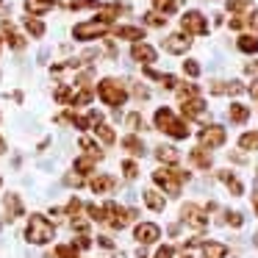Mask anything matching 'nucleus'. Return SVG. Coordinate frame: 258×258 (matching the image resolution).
<instances>
[{
	"label": "nucleus",
	"instance_id": "obj_40",
	"mask_svg": "<svg viewBox=\"0 0 258 258\" xmlns=\"http://www.w3.org/2000/svg\"><path fill=\"white\" fill-rule=\"evenodd\" d=\"M73 228L78 230V233H86V236H89V219H81V217H73Z\"/></svg>",
	"mask_w": 258,
	"mask_h": 258
},
{
	"label": "nucleus",
	"instance_id": "obj_9",
	"mask_svg": "<svg viewBox=\"0 0 258 258\" xmlns=\"http://www.w3.org/2000/svg\"><path fill=\"white\" fill-rule=\"evenodd\" d=\"M197 139H200L203 147H219V145H225L228 134H225L222 125H206V128L197 134Z\"/></svg>",
	"mask_w": 258,
	"mask_h": 258
},
{
	"label": "nucleus",
	"instance_id": "obj_41",
	"mask_svg": "<svg viewBox=\"0 0 258 258\" xmlns=\"http://www.w3.org/2000/svg\"><path fill=\"white\" fill-rule=\"evenodd\" d=\"M225 222H230L233 228H241V225H244V217H241L239 211H228V217H225Z\"/></svg>",
	"mask_w": 258,
	"mask_h": 258
},
{
	"label": "nucleus",
	"instance_id": "obj_55",
	"mask_svg": "<svg viewBox=\"0 0 258 258\" xmlns=\"http://www.w3.org/2000/svg\"><path fill=\"white\" fill-rule=\"evenodd\" d=\"M3 153H6V142L0 139V156H3Z\"/></svg>",
	"mask_w": 258,
	"mask_h": 258
},
{
	"label": "nucleus",
	"instance_id": "obj_2",
	"mask_svg": "<svg viewBox=\"0 0 258 258\" xmlns=\"http://www.w3.org/2000/svg\"><path fill=\"white\" fill-rule=\"evenodd\" d=\"M189 180V172L186 169H178V167H169V169H156L153 172V183L156 186H161L167 195H172V197H178L180 195V186Z\"/></svg>",
	"mask_w": 258,
	"mask_h": 258
},
{
	"label": "nucleus",
	"instance_id": "obj_34",
	"mask_svg": "<svg viewBox=\"0 0 258 258\" xmlns=\"http://www.w3.org/2000/svg\"><path fill=\"white\" fill-rule=\"evenodd\" d=\"M153 6H156L161 14H172L175 9H178V3H175V0H153Z\"/></svg>",
	"mask_w": 258,
	"mask_h": 258
},
{
	"label": "nucleus",
	"instance_id": "obj_59",
	"mask_svg": "<svg viewBox=\"0 0 258 258\" xmlns=\"http://www.w3.org/2000/svg\"><path fill=\"white\" fill-rule=\"evenodd\" d=\"M0 186H3V180H0Z\"/></svg>",
	"mask_w": 258,
	"mask_h": 258
},
{
	"label": "nucleus",
	"instance_id": "obj_5",
	"mask_svg": "<svg viewBox=\"0 0 258 258\" xmlns=\"http://www.w3.org/2000/svg\"><path fill=\"white\" fill-rule=\"evenodd\" d=\"M25 239H28L31 244H47V241H53V225L47 222L42 214H34V217L28 219Z\"/></svg>",
	"mask_w": 258,
	"mask_h": 258
},
{
	"label": "nucleus",
	"instance_id": "obj_25",
	"mask_svg": "<svg viewBox=\"0 0 258 258\" xmlns=\"http://www.w3.org/2000/svg\"><path fill=\"white\" fill-rule=\"evenodd\" d=\"M145 203H147V208H153V211H164V206H167V200H164L158 191H145Z\"/></svg>",
	"mask_w": 258,
	"mask_h": 258
},
{
	"label": "nucleus",
	"instance_id": "obj_58",
	"mask_svg": "<svg viewBox=\"0 0 258 258\" xmlns=\"http://www.w3.org/2000/svg\"><path fill=\"white\" fill-rule=\"evenodd\" d=\"M175 3H183V0H175Z\"/></svg>",
	"mask_w": 258,
	"mask_h": 258
},
{
	"label": "nucleus",
	"instance_id": "obj_22",
	"mask_svg": "<svg viewBox=\"0 0 258 258\" xmlns=\"http://www.w3.org/2000/svg\"><path fill=\"white\" fill-rule=\"evenodd\" d=\"M78 147H81V150H84V153H86V156H89V158H95V161H100V158H103V150H100V147H97V142L86 139V136H84V139L78 142Z\"/></svg>",
	"mask_w": 258,
	"mask_h": 258
},
{
	"label": "nucleus",
	"instance_id": "obj_31",
	"mask_svg": "<svg viewBox=\"0 0 258 258\" xmlns=\"http://www.w3.org/2000/svg\"><path fill=\"white\" fill-rule=\"evenodd\" d=\"M92 169H95V158H89V156H84V158H78V161H75V172L78 175H92Z\"/></svg>",
	"mask_w": 258,
	"mask_h": 258
},
{
	"label": "nucleus",
	"instance_id": "obj_44",
	"mask_svg": "<svg viewBox=\"0 0 258 258\" xmlns=\"http://www.w3.org/2000/svg\"><path fill=\"white\" fill-rule=\"evenodd\" d=\"M84 175H78V172H73V175H67V178H64V183H67V186H81V183H84Z\"/></svg>",
	"mask_w": 258,
	"mask_h": 258
},
{
	"label": "nucleus",
	"instance_id": "obj_49",
	"mask_svg": "<svg viewBox=\"0 0 258 258\" xmlns=\"http://www.w3.org/2000/svg\"><path fill=\"white\" fill-rule=\"evenodd\" d=\"M247 23H250V25H252V28H255V31H258V12H252V14H250V17H247Z\"/></svg>",
	"mask_w": 258,
	"mask_h": 258
},
{
	"label": "nucleus",
	"instance_id": "obj_38",
	"mask_svg": "<svg viewBox=\"0 0 258 258\" xmlns=\"http://www.w3.org/2000/svg\"><path fill=\"white\" fill-rule=\"evenodd\" d=\"M56 258H78V247H70V244H61L56 250Z\"/></svg>",
	"mask_w": 258,
	"mask_h": 258
},
{
	"label": "nucleus",
	"instance_id": "obj_54",
	"mask_svg": "<svg viewBox=\"0 0 258 258\" xmlns=\"http://www.w3.org/2000/svg\"><path fill=\"white\" fill-rule=\"evenodd\" d=\"M36 3H42V6H47V9H50L53 3H56V0H36Z\"/></svg>",
	"mask_w": 258,
	"mask_h": 258
},
{
	"label": "nucleus",
	"instance_id": "obj_36",
	"mask_svg": "<svg viewBox=\"0 0 258 258\" xmlns=\"http://www.w3.org/2000/svg\"><path fill=\"white\" fill-rule=\"evenodd\" d=\"M70 9H73V12H78V9H100V3H97V0H73Z\"/></svg>",
	"mask_w": 258,
	"mask_h": 258
},
{
	"label": "nucleus",
	"instance_id": "obj_33",
	"mask_svg": "<svg viewBox=\"0 0 258 258\" xmlns=\"http://www.w3.org/2000/svg\"><path fill=\"white\" fill-rule=\"evenodd\" d=\"M175 89H178L180 100H186V97H197V95H200V86H195V84H178Z\"/></svg>",
	"mask_w": 258,
	"mask_h": 258
},
{
	"label": "nucleus",
	"instance_id": "obj_16",
	"mask_svg": "<svg viewBox=\"0 0 258 258\" xmlns=\"http://www.w3.org/2000/svg\"><path fill=\"white\" fill-rule=\"evenodd\" d=\"M0 28H3V36L9 39V45H12L14 50H23V47H25V39L17 34V28H14V23H9V20H6V23L0 25Z\"/></svg>",
	"mask_w": 258,
	"mask_h": 258
},
{
	"label": "nucleus",
	"instance_id": "obj_23",
	"mask_svg": "<svg viewBox=\"0 0 258 258\" xmlns=\"http://www.w3.org/2000/svg\"><path fill=\"white\" fill-rule=\"evenodd\" d=\"M122 147L131 153V156H145V145H142V139H136V136H125L122 139Z\"/></svg>",
	"mask_w": 258,
	"mask_h": 258
},
{
	"label": "nucleus",
	"instance_id": "obj_11",
	"mask_svg": "<svg viewBox=\"0 0 258 258\" xmlns=\"http://www.w3.org/2000/svg\"><path fill=\"white\" fill-rule=\"evenodd\" d=\"M189 45H191V36L186 34V31L172 34V36H167V39H164V47H167L169 53H186V50H189Z\"/></svg>",
	"mask_w": 258,
	"mask_h": 258
},
{
	"label": "nucleus",
	"instance_id": "obj_46",
	"mask_svg": "<svg viewBox=\"0 0 258 258\" xmlns=\"http://www.w3.org/2000/svg\"><path fill=\"white\" fill-rule=\"evenodd\" d=\"M81 208H84V206H81V200H70L67 214H70V217H78V211H81Z\"/></svg>",
	"mask_w": 258,
	"mask_h": 258
},
{
	"label": "nucleus",
	"instance_id": "obj_52",
	"mask_svg": "<svg viewBox=\"0 0 258 258\" xmlns=\"http://www.w3.org/2000/svg\"><path fill=\"white\" fill-rule=\"evenodd\" d=\"M97 241H100V244H103V247H111V244H114V241H111V239H108V236H100V239H97Z\"/></svg>",
	"mask_w": 258,
	"mask_h": 258
},
{
	"label": "nucleus",
	"instance_id": "obj_13",
	"mask_svg": "<svg viewBox=\"0 0 258 258\" xmlns=\"http://www.w3.org/2000/svg\"><path fill=\"white\" fill-rule=\"evenodd\" d=\"M180 111H183V117L195 119V117H200V114L206 111V103L200 100V95H197V97H186V100H180Z\"/></svg>",
	"mask_w": 258,
	"mask_h": 258
},
{
	"label": "nucleus",
	"instance_id": "obj_15",
	"mask_svg": "<svg viewBox=\"0 0 258 258\" xmlns=\"http://www.w3.org/2000/svg\"><path fill=\"white\" fill-rule=\"evenodd\" d=\"M219 180H222V183L230 189V195H236V197L244 195V183H241V180L236 178V175L230 172V169H219Z\"/></svg>",
	"mask_w": 258,
	"mask_h": 258
},
{
	"label": "nucleus",
	"instance_id": "obj_1",
	"mask_svg": "<svg viewBox=\"0 0 258 258\" xmlns=\"http://www.w3.org/2000/svg\"><path fill=\"white\" fill-rule=\"evenodd\" d=\"M86 214H92L95 222H106L111 228H125L128 222H134L136 211L134 208H122L117 203H106V206H86Z\"/></svg>",
	"mask_w": 258,
	"mask_h": 258
},
{
	"label": "nucleus",
	"instance_id": "obj_42",
	"mask_svg": "<svg viewBox=\"0 0 258 258\" xmlns=\"http://www.w3.org/2000/svg\"><path fill=\"white\" fill-rule=\"evenodd\" d=\"M125 122H128V128L131 131H139V128H145V125H142V117H139V114H128V119H125Z\"/></svg>",
	"mask_w": 258,
	"mask_h": 258
},
{
	"label": "nucleus",
	"instance_id": "obj_32",
	"mask_svg": "<svg viewBox=\"0 0 258 258\" xmlns=\"http://www.w3.org/2000/svg\"><path fill=\"white\" fill-rule=\"evenodd\" d=\"M156 158H158V161H167V164H175V161H178V150H175V147H158Z\"/></svg>",
	"mask_w": 258,
	"mask_h": 258
},
{
	"label": "nucleus",
	"instance_id": "obj_28",
	"mask_svg": "<svg viewBox=\"0 0 258 258\" xmlns=\"http://www.w3.org/2000/svg\"><path fill=\"white\" fill-rule=\"evenodd\" d=\"M247 117H250V108L247 106H241V103H233V106H230V119H233V122H247Z\"/></svg>",
	"mask_w": 258,
	"mask_h": 258
},
{
	"label": "nucleus",
	"instance_id": "obj_10",
	"mask_svg": "<svg viewBox=\"0 0 258 258\" xmlns=\"http://www.w3.org/2000/svg\"><path fill=\"white\" fill-rule=\"evenodd\" d=\"M134 236H136L139 244H153V241H158V236H161V228L153 225V222H139L134 230Z\"/></svg>",
	"mask_w": 258,
	"mask_h": 258
},
{
	"label": "nucleus",
	"instance_id": "obj_27",
	"mask_svg": "<svg viewBox=\"0 0 258 258\" xmlns=\"http://www.w3.org/2000/svg\"><path fill=\"white\" fill-rule=\"evenodd\" d=\"M239 147H241V150H258V131L241 134L239 136Z\"/></svg>",
	"mask_w": 258,
	"mask_h": 258
},
{
	"label": "nucleus",
	"instance_id": "obj_45",
	"mask_svg": "<svg viewBox=\"0 0 258 258\" xmlns=\"http://www.w3.org/2000/svg\"><path fill=\"white\" fill-rule=\"evenodd\" d=\"M228 9H230L233 14H239V12H244V9H247V0H230Z\"/></svg>",
	"mask_w": 258,
	"mask_h": 258
},
{
	"label": "nucleus",
	"instance_id": "obj_56",
	"mask_svg": "<svg viewBox=\"0 0 258 258\" xmlns=\"http://www.w3.org/2000/svg\"><path fill=\"white\" fill-rule=\"evenodd\" d=\"M252 203H255V214H258V191H255V197H252Z\"/></svg>",
	"mask_w": 258,
	"mask_h": 258
},
{
	"label": "nucleus",
	"instance_id": "obj_29",
	"mask_svg": "<svg viewBox=\"0 0 258 258\" xmlns=\"http://www.w3.org/2000/svg\"><path fill=\"white\" fill-rule=\"evenodd\" d=\"M89 103H92V89L89 86H81L73 95V106H89Z\"/></svg>",
	"mask_w": 258,
	"mask_h": 258
},
{
	"label": "nucleus",
	"instance_id": "obj_3",
	"mask_svg": "<svg viewBox=\"0 0 258 258\" xmlns=\"http://www.w3.org/2000/svg\"><path fill=\"white\" fill-rule=\"evenodd\" d=\"M156 128L164 131V134H169L172 139H186V136H189V125L175 117L169 108H158L156 111Z\"/></svg>",
	"mask_w": 258,
	"mask_h": 258
},
{
	"label": "nucleus",
	"instance_id": "obj_18",
	"mask_svg": "<svg viewBox=\"0 0 258 258\" xmlns=\"http://www.w3.org/2000/svg\"><path fill=\"white\" fill-rule=\"evenodd\" d=\"M23 211H25V208H23V200H20V195L9 191V195H6V217H9V219H17Z\"/></svg>",
	"mask_w": 258,
	"mask_h": 258
},
{
	"label": "nucleus",
	"instance_id": "obj_43",
	"mask_svg": "<svg viewBox=\"0 0 258 258\" xmlns=\"http://www.w3.org/2000/svg\"><path fill=\"white\" fill-rule=\"evenodd\" d=\"M183 70H186V75H189V78H197V75H200V64L191 61V58L183 64Z\"/></svg>",
	"mask_w": 258,
	"mask_h": 258
},
{
	"label": "nucleus",
	"instance_id": "obj_6",
	"mask_svg": "<svg viewBox=\"0 0 258 258\" xmlns=\"http://www.w3.org/2000/svg\"><path fill=\"white\" fill-rule=\"evenodd\" d=\"M108 31V23H103V20H89V23H81L73 28V36L78 42H89V39H97V36H106Z\"/></svg>",
	"mask_w": 258,
	"mask_h": 258
},
{
	"label": "nucleus",
	"instance_id": "obj_39",
	"mask_svg": "<svg viewBox=\"0 0 258 258\" xmlns=\"http://www.w3.org/2000/svg\"><path fill=\"white\" fill-rule=\"evenodd\" d=\"M145 23H147V25H153V28H161V25L167 23V20H164L161 14H153V12H150V14H145Z\"/></svg>",
	"mask_w": 258,
	"mask_h": 258
},
{
	"label": "nucleus",
	"instance_id": "obj_50",
	"mask_svg": "<svg viewBox=\"0 0 258 258\" xmlns=\"http://www.w3.org/2000/svg\"><path fill=\"white\" fill-rule=\"evenodd\" d=\"M241 25H244V20H241V17H233V20H230V28H236V31H239Z\"/></svg>",
	"mask_w": 258,
	"mask_h": 258
},
{
	"label": "nucleus",
	"instance_id": "obj_24",
	"mask_svg": "<svg viewBox=\"0 0 258 258\" xmlns=\"http://www.w3.org/2000/svg\"><path fill=\"white\" fill-rule=\"evenodd\" d=\"M236 45H239V50L241 53H258V36H250V34H244V36H239V42H236Z\"/></svg>",
	"mask_w": 258,
	"mask_h": 258
},
{
	"label": "nucleus",
	"instance_id": "obj_51",
	"mask_svg": "<svg viewBox=\"0 0 258 258\" xmlns=\"http://www.w3.org/2000/svg\"><path fill=\"white\" fill-rule=\"evenodd\" d=\"M134 92H136V95H139V97H147V89H145V86H139V84L134 86Z\"/></svg>",
	"mask_w": 258,
	"mask_h": 258
},
{
	"label": "nucleus",
	"instance_id": "obj_21",
	"mask_svg": "<svg viewBox=\"0 0 258 258\" xmlns=\"http://www.w3.org/2000/svg\"><path fill=\"white\" fill-rule=\"evenodd\" d=\"M189 158H191V164H195L197 169H208V167H211V156H208L206 147H195Z\"/></svg>",
	"mask_w": 258,
	"mask_h": 258
},
{
	"label": "nucleus",
	"instance_id": "obj_48",
	"mask_svg": "<svg viewBox=\"0 0 258 258\" xmlns=\"http://www.w3.org/2000/svg\"><path fill=\"white\" fill-rule=\"evenodd\" d=\"M153 258H172V247H169V244H164V247H161V250H158Z\"/></svg>",
	"mask_w": 258,
	"mask_h": 258
},
{
	"label": "nucleus",
	"instance_id": "obj_37",
	"mask_svg": "<svg viewBox=\"0 0 258 258\" xmlns=\"http://www.w3.org/2000/svg\"><path fill=\"white\" fill-rule=\"evenodd\" d=\"M122 172H125V178H128V180L139 178V167H136L134 161H122Z\"/></svg>",
	"mask_w": 258,
	"mask_h": 258
},
{
	"label": "nucleus",
	"instance_id": "obj_30",
	"mask_svg": "<svg viewBox=\"0 0 258 258\" xmlns=\"http://www.w3.org/2000/svg\"><path fill=\"white\" fill-rule=\"evenodd\" d=\"M25 28H28L31 36H45V23L36 17H25Z\"/></svg>",
	"mask_w": 258,
	"mask_h": 258
},
{
	"label": "nucleus",
	"instance_id": "obj_20",
	"mask_svg": "<svg viewBox=\"0 0 258 258\" xmlns=\"http://www.w3.org/2000/svg\"><path fill=\"white\" fill-rule=\"evenodd\" d=\"M203 255L206 258H225L228 255V247L222 241H203Z\"/></svg>",
	"mask_w": 258,
	"mask_h": 258
},
{
	"label": "nucleus",
	"instance_id": "obj_19",
	"mask_svg": "<svg viewBox=\"0 0 258 258\" xmlns=\"http://www.w3.org/2000/svg\"><path fill=\"white\" fill-rule=\"evenodd\" d=\"M114 36H119V39H128V42H142L145 31H142V28H134V25H119V28H114Z\"/></svg>",
	"mask_w": 258,
	"mask_h": 258
},
{
	"label": "nucleus",
	"instance_id": "obj_14",
	"mask_svg": "<svg viewBox=\"0 0 258 258\" xmlns=\"http://www.w3.org/2000/svg\"><path fill=\"white\" fill-rule=\"evenodd\" d=\"M131 58H136V61H142V64H153L156 61V47L136 42V45L131 47Z\"/></svg>",
	"mask_w": 258,
	"mask_h": 258
},
{
	"label": "nucleus",
	"instance_id": "obj_17",
	"mask_svg": "<svg viewBox=\"0 0 258 258\" xmlns=\"http://www.w3.org/2000/svg\"><path fill=\"white\" fill-rule=\"evenodd\" d=\"M211 92H214V95H241V92H244V86H241L239 81H230V84L214 81V84H211Z\"/></svg>",
	"mask_w": 258,
	"mask_h": 258
},
{
	"label": "nucleus",
	"instance_id": "obj_12",
	"mask_svg": "<svg viewBox=\"0 0 258 258\" xmlns=\"http://www.w3.org/2000/svg\"><path fill=\"white\" fill-rule=\"evenodd\" d=\"M89 189L95 191V195H108V191L117 189V180H114L111 175H95V178L89 180Z\"/></svg>",
	"mask_w": 258,
	"mask_h": 258
},
{
	"label": "nucleus",
	"instance_id": "obj_35",
	"mask_svg": "<svg viewBox=\"0 0 258 258\" xmlns=\"http://www.w3.org/2000/svg\"><path fill=\"white\" fill-rule=\"evenodd\" d=\"M56 100L58 103H70V106H73V89H70V86H58V89H56Z\"/></svg>",
	"mask_w": 258,
	"mask_h": 258
},
{
	"label": "nucleus",
	"instance_id": "obj_26",
	"mask_svg": "<svg viewBox=\"0 0 258 258\" xmlns=\"http://www.w3.org/2000/svg\"><path fill=\"white\" fill-rule=\"evenodd\" d=\"M95 131H97V136H100V139L106 142V145H114V142H117V134H114V128H111V125L97 122V125H95Z\"/></svg>",
	"mask_w": 258,
	"mask_h": 258
},
{
	"label": "nucleus",
	"instance_id": "obj_53",
	"mask_svg": "<svg viewBox=\"0 0 258 258\" xmlns=\"http://www.w3.org/2000/svg\"><path fill=\"white\" fill-rule=\"evenodd\" d=\"M250 95H252V97H255V100H258V81H255V84L250 86Z\"/></svg>",
	"mask_w": 258,
	"mask_h": 258
},
{
	"label": "nucleus",
	"instance_id": "obj_4",
	"mask_svg": "<svg viewBox=\"0 0 258 258\" xmlns=\"http://www.w3.org/2000/svg\"><path fill=\"white\" fill-rule=\"evenodd\" d=\"M97 95H100V100L108 103L111 108H119L128 100V92H125V86L119 84L117 78H103L100 84H97Z\"/></svg>",
	"mask_w": 258,
	"mask_h": 258
},
{
	"label": "nucleus",
	"instance_id": "obj_7",
	"mask_svg": "<svg viewBox=\"0 0 258 258\" xmlns=\"http://www.w3.org/2000/svg\"><path fill=\"white\" fill-rule=\"evenodd\" d=\"M180 28H183L186 34H195V36H206L208 34V23H206V17H203L200 12H186L183 17H180Z\"/></svg>",
	"mask_w": 258,
	"mask_h": 258
},
{
	"label": "nucleus",
	"instance_id": "obj_8",
	"mask_svg": "<svg viewBox=\"0 0 258 258\" xmlns=\"http://www.w3.org/2000/svg\"><path fill=\"white\" fill-rule=\"evenodd\" d=\"M180 219H183L189 228H195V230H206V225H208V219H206V214H203V208L195 206V203H186V206L180 208Z\"/></svg>",
	"mask_w": 258,
	"mask_h": 258
},
{
	"label": "nucleus",
	"instance_id": "obj_47",
	"mask_svg": "<svg viewBox=\"0 0 258 258\" xmlns=\"http://www.w3.org/2000/svg\"><path fill=\"white\" fill-rule=\"evenodd\" d=\"M89 244H92V241H89V236H86V233H81L78 239H75V247H78V250H86Z\"/></svg>",
	"mask_w": 258,
	"mask_h": 258
},
{
	"label": "nucleus",
	"instance_id": "obj_57",
	"mask_svg": "<svg viewBox=\"0 0 258 258\" xmlns=\"http://www.w3.org/2000/svg\"><path fill=\"white\" fill-rule=\"evenodd\" d=\"M255 247H258V233H255Z\"/></svg>",
	"mask_w": 258,
	"mask_h": 258
}]
</instances>
